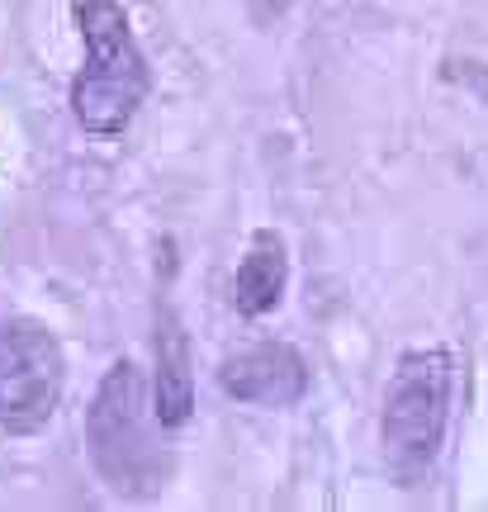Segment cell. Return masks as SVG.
Listing matches in <instances>:
<instances>
[{"label":"cell","instance_id":"ba28073f","mask_svg":"<svg viewBox=\"0 0 488 512\" xmlns=\"http://www.w3.org/2000/svg\"><path fill=\"white\" fill-rule=\"evenodd\" d=\"M451 76H455V81H465V86H470V91L488 105V67H479V62H465V67H455Z\"/></svg>","mask_w":488,"mask_h":512},{"label":"cell","instance_id":"277c9868","mask_svg":"<svg viewBox=\"0 0 488 512\" xmlns=\"http://www.w3.org/2000/svg\"><path fill=\"white\" fill-rule=\"evenodd\" d=\"M67 384V361L43 323L19 318L0 328V427L29 437L53 422Z\"/></svg>","mask_w":488,"mask_h":512},{"label":"cell","instance_id":"8992f818","mask_svg":"<svg viewBox=\"0 0 488 512\" xmlns=\"http://www.w3.org/2000/svg\"><path fill=\"white\" fill-rule=\"evenodd\" d=\"M195 408V380H190V342H185L176 313L157 318V403L152 413L162 427H181Z\"/></svg>","mask_w":488,"mask_h":512},{"label":"cell","instance_id":"52a82bcc","mask_svg":"<svg viewBox=\"0 0 488 512\" xmlns=\"http://www.w3.org/2000/svg\"><path fill=\"white\" fill-rule=\"evenodd\" d=\"M285 242L275 238L271 228H261L252 238V252L242 256V266L233 275V309L247 318H261L280 304L285 294Z\"/></svg>","mask_w":488,"mask_h":512},{"label":"cell","instance_id":"5b68a950","mask_svg":"<svg viewBox=\"0 0 488 512\" xmlns=\"http://www.w3.org/2000/svg\"><path fill=\"white\" fill-rule=\"evenodd\" d=\"M223 394L237 403H256V408H290L308 394V366L304 356L285 342H261L228 356L218 370Z\"/></svg>","mask_w":488,"mask_h":512},{"label":"cell","instance_id":"6da1fadb","mask_svg":"<svg viewBox=\"0 0 488 512\" xmlns=\"http://www.w3.org/2000/svg\"><path fill=\"white\" fill-rule=\"evenodd\" d=\"M76 24L86 34V67L72 81V114L95 138H119L152 86L147 57L119 0H76Z\"/></svg>","mask_w":488,"mask_h":512},{"label":"cell","instance_id":"7a4b0ae2","mask_svg":"<svg viewBox=\"0 0 488 512\" xmlns=\"http://www.w3.org/2000/svg\"><path fill=\"white\" fill-rule=\"evenodd\" d=\"M86 441H91L95 470L105 475L114 494H152L162 484V451L147 437L143 418V375L133 361H114L95 389L86 413Z\"/></svg>","mask_w":488,"mask_h":512},{"label":"cell","instance_id":"3957f363","mask_svg":"<svg viewBox=\"0 0 488 512\" xmlns=\"http://www.w3.org/2000/svg\"><path fill=\"white\" fill-rule=\"evenodd\" d=\"M451 413V356L408 351L384 394V451L398 470H422L441 446Z\"/></svg>","mask_w":488,"mask_h":512}]
</instances>
